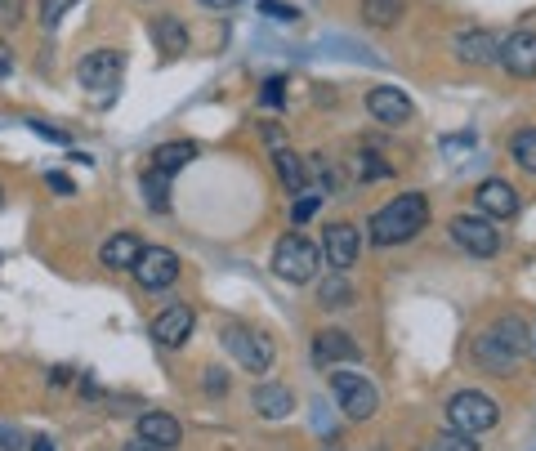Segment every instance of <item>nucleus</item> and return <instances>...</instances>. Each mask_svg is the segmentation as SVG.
I'll list each match as a JSON object with an SVG mask.
<instances>
[{"mask_svg": "<svg viewBox=\"0 0 536 451\" xmlns=\"http://www.w3.org/2000/svg\"><path fill=\"white\" fill-rule=\"evenodd\" d=\"M425 224H429V201L420 193H402V197L389 201L385 210L371 215L367 233H371L376 246H402V242H411V237L425 233Z\"/></svg>", "mask_w": 536, "mask_h": 451, "instance_id": "1", "label": "nucleus"}, {"mask_svg": "<svg viewBox=\"0 0 536 451\" xmlns=\"http://www.w3.org/2000/svg\"><path fill=\"white\" fill-rule=\"evenodd\" d=\"M528 326H523V318H501L496 326H487L483 335H478L474 344V358L483 362V367L492 371H514L519 367V358L528 353Z\"/></svg>", "mask_w": 536, "mask_h": 451, "instance_id": "2", "label": "nucleus"}, {"mask_svg": "<svg viewBox=\"0 0 536 451\" xmlns=\"http://www.w3.org/2000/svg\"><path fill=\"white\" fill-rule=\"evenodd\" d=\"M318 259H322V251L309 242V237L291 233V237H282V242H277L273 273L282 277V282H313V277H318Z\"/></svg>", "mask_w": 536, "mask_h": 451, "instance_id": "3", "label": "nucleus"}, {"mask_svg": "<svg viewBox=\"0 0 536 451\" xmlns=\"http://www.w3.org/2000/svg\"><path fill=\"white\" fill-rule=\"evenodd\" d=\"M496 420H501V407H496L492 398H483V393L465 389L456 393L452 402H447V425L461 429V434H487V429H496Z\"/></svg>", "mask_w": 536, "mask_h": 451, "instance_id": "4", "label": "nucleus"}, {"mask_svg": "<svg viewBox=\"0 0 536 451\" xmlns=\"http://www.w3.org/2000/svg\"><path fill=\"white\" fill-rule=\"evenodd\" d=\"M331 393H335V402L344 407V416H349V420H371V416H376V407H380L376 385H371L367 376H358V371H340V367H335Z\"/></svg>", "mask_w": 536, "mask_h": 451, "instance_id": "5", "label": "nucleus"}, {"mask_svg": "<svg viewBox=\"0 0 536 451\" xmlns=\"http://www.w3.org/2000/svg\"><path fill=\"white\" fill-rule=\"evenodd\" d=\"M130 273L143 291H166V286H175V277H179V255L166 251V246H143L139 259L130 264Z\"/></svg>", "mask_w": 536, "mask_h": 451, "instance_id": "6", "label": "nucleus"}, {"mask_svg": "<svg viewBox=\"0 0 536 451\" xmlns=\"http://www.w3.org/2000/svg\"><path fill=\"white\" fill-rule=\"evenodd\" d=\"M452 237H456L461 251L478 255V259H492L496 251H501V233L487 224V215H456L452 219Z\"/></svg>", "mask_w": 536, "mask_h": 451, "instance_id": "7", "label": "nucleus"}, {"mask_svg": "<svg viewBox=\"0 0 536 451\" xmlns=\"http://www.w3.org/2000/svg\"><path fill=\"white\" fill-rule=\"evenodd\" d=\"M224 344L233 349V358L242 362L246 371H268V362H273V344L264 340L260 331H251V326H224Z\"/></svg>", "mask_w": 536, "mask_h": 451, "instance_id": "8", "label": "nucleus"}, {"mask_svg": "<svg viewBox=\"0 0 536 451\" xmlns=\"http://www.w3.org/2000/svg\"><path fill=\"white\" fill-rule=\"evenodd\" d=\"M121 54L117 50H94V54H85L81 67H76V76H81V85L85 90H99V94H112L121 85Z\"/></svg>", "mask_w": 536, "mask_h": 451, "instance_id": "9", "label": "nucleus"}, {"mask_svg": "<svg viewBox=\"0 0 536 451\" xmlns=\"http://www.w3.org/2000/svg\"><path fill=\"white\" fill-rule=\"evenodd\" d=\"M496 63H501L514 81H532V76H536V36L532 32H514L510 41L501 45Z\"/></svg>", "mask_w": 536, "mask_h": 451, "instance_id": "10", "label": "nucleus"}, {"mask_svg": "<svg viewBox=\"0 0 536 451\" xmlns=\"http://www.w3.org/2000/svg\"><path fill=\"white\" fill-rule=\"evenodd\" d=\"M367 112L376 121H385V126H402V121H411V99L398 90V85H376V90H367Z\"/></svg>", "mask_w": 536, "mask_h": 451, "instance_id": "11", "label": "nucleus"}, {"mask_svg": "<svg viewBox=\"0 0 536 451\" xmlns=\"http://www.w3.org/2000/svg\"><path fill=\"white\" fill-rule=\"evenodd\" d=\"M322 255H327V264L335 273H344V268L358 259V228L353 224H331L327 233H322Z\"/></svg>", "mask_w": 536, "mask_h": 451, "instance_id": "12", "label": "nucleus"}, {"mask_svg": "<svg viewBox=\"0 0 536 451\" xmlns=\"http://www.w3.org/2000/svg\"><path fill=\"white\" fill-rule=\"evenodd\" d=\"M478 210H483L487 219H510V215H519V193H514L505 179H487V184H478Z\"/></svg>", "mask_w": 536, "mask_h": 451, "instance_id": "13", "label": "nucleus"}, {"mask_svg": "<svg viewBox=\"0 0 536 451\" xmlns=\"http://www.w3.org/2000/svg\"><path fill=\"white\" fill-rule=\"evenodd\" d=\"M358 358L362 349L344 331H318V340H313V362H322V367H340V362H358Z\"/></svg>", "mask_w": 536, "mask_h": 451, "instance_id": "14", "label": "nucleus"}, {"mask_svg": "<svg viewBox=\"0 0 536 451\" xmlns=\"http://www.w3.org/2000/svg\"><path fill=\"white\" fill-rule=\"evenodd\" d=\"M152 335H157V344H166V349H179V344L193 335V309H184V304H170V309L161 313L157 322H152Z\"/></svg>", "mask_w": 536, "mask_h": 451, "instance_id": "15", "label": "nucleus"}, {"mask_svg": "<svg viewBox=\"0 0 536 451\" xmlns=\"http://www.w3.org/2000/svg\"><path fill=\"white\" fill-rule=\"evenodd\" d=\"M139 438H148L152 447L170 451V447H179L184 429H179V420L170 416V411H143V416H139Z\"/></svg>", "mask_w": 536, "mask_h": 451, "instance_id": "16", "label": "nucleus"}, {"mask_svg": "<svg viewBox=\"0 0 536 451\" xmlns=\"http://www.w3.org/2000/svg\"><path fill=\"white\" fill-rule=\"evenodd\" d=\"M152 45L161 50V59H179V54L188 50V27L179 23L175 14L152 18Z\"/></svg>", "mask_w": 536, "mask_h": 451, "instance_id": "17", "label": "nucleus"}, {"mask_svg": "<svg viewBox=\"0 0 536 451\" xmlns=\"http://www.w3.org/2000/svg\"><path fill=\"white\" fill-rule=\"evenodd\" d=\"M496 54H501V41H496L492 32H483V27L456 36V59H465V63H496Z\"/></svg>", "mask_w": 536, "mask_h": 451, "instance_id": "18", "label": "nucleus"}, {"mask_svg": "<svg viewBox=\"0 0 536 451\" xmlns=\"http://www.w3.org/2000/svg\"><path fill=\"white\" fill-rule=\"evenodd\" d=\"M255 411H260L264 420H286L295 411V393L286 385H273V380H268V385L255 389Z\"/></svg>", "mask_w": 536, "mask_h": 451, "instance_id": "19", "label": "nucleus"}, {"mask_svg": "<svg viewBox=\"0 0 536 451\" xmlns=\"http://www.w3.org/2000/svg\"><path fill=\"white\" fill-rule=\"evenodd\" d=\"M188 161H197V143H188V139L161 143V148L152 152V170H161V175H175V170H184Z\"/></svg>", "mask_w": 536, "mask_h": 451, "instance_id": "20", "label": "nucleus"}, {"mask_svg": "<svg viewBox=\"0 0 536 451\" xmlns=\"http://www.w3.org/2000/svg\"><path fill=\"white\" fill-rule=\"evenodd\" d=\"M139 251H143L139 233H117V237L103 242V264L108 268H130L134 259H139Z\"/></svg>", "mask_w": 536, "mask_h": 451, "instance_id": "21", "label": "nucleus"}, {"mask_svg": "<svg viewBox=\"0 0 536 451\" xmlns=\"http://www.w3.org/2000/svg\"><path fill=\"white\" fill-rule=\"evenodd\" d=\"M277 179H282L291 193H304V184H309V166H304V157H295V152L277 148Z\"/></svg>", "mask_w": 536, "mask_h": 451, "instance_id": "22", "label": "nucleus"}, {"mask_svg": "<svg viewBox=\"0 0 536 451\" xmlns=\"http://www.w3.org/2000/svg\"><path fill=\"white\" fill-rule=\"evenodd\" d=\"M407 14V0H362V18L371 27H398Z\"/></svg>", "mask_w": 536, "mask_h": 451, "instance_id": "23", "label": "nucleus"}, {"mask_svg": "<svg viewBox=\"0 0 536 451\" xmlns=\"http://www.w3.org/2000/svg\"><path fill=\"white\" fill-rule=\"evenodd\" d=\"M143 197H148V206L157 210V215H166L170 210V188H166V175H161V170L143 175Z\"/></svg>", "mask_w": 536, "mask_h": 451, "instance_id": "24", "label": "nucleus"}, {"mask_svg": "<svg viewBox=\"0 0 536 451\" xmlns=\"http://www.w3.org/2000/svg\"><path fill=\"white\" fill-rule=\"evenodd\" d=\"M510 152H514V161H519L528 175H536V130H519V134H514Z\"/></svg>", "mask_w": 536, "mask_h": 451, "instance_id": "25", "label": "nucleus"}, {"mask_svg": "<svg viewBox=\"0 0 536 451\" xmlns=\"http://www.w3.org/2000/svg\"><path fill=\"white\" fill-rule=\"evenodd\" d=\"M349 300H353V291H349V282H344V273H331L327 282H322V304L335 309V304H349Z\"/></svg>", "mask_w": 536, "mask_h": 451, "instance_id": "26", "label": "nucleus"}, {"mask_svg": "<svg viewBox=\"0 0 536 451\" xmlns=\"http://www.w3.org/2000/svg\"><path fill=\"white\" fill-rule=\"evenodd\" d=\"M318 206H322L318 193H300V201L291 206V219H295V224H309V219L318 215Z\"/></svg>", "mask_w": 536, "mask_h": 451, "instance_id": "27", "label": "nucleus"}, {"mask_svg": "<svg viewBox=\"0 0 536 451\" xmlns=\"http://www.w3.org/2000/svg\"><path fill=\"white\" fill-rule=\"evenodd\" d=\"M434 451H474V438L461 434V429H452V434H443V438H438Z\"/></svg>", "mask_w": 536, "mask_h": 451, "instance_id": "28", "label": "nucleus"}, {"mask_svg": "<svg viewBox=\"0 0 536 451\" xmlns=\"http://www.w3.org/2000/svg\"><path fill=\"white\" fill-rule=\"evenodd\" d=\"M72 5H76V0H41V23H45V27H54Z\"/></svg>", "mask_w": 536, "mask_h": 451, "instance_id": "29", "label": "nucleus"}, {"mask_svg": "<svg viewBox=\"0 0 536 451\" xmlns=\"http://www.w3.org/2000/svg\"><path fill=\"white\" fill-rule=\"evenodd\" d=\"M23 23V0H0V27Z\"/></svg>", "mask_w": 536, "mask_h": 451, "instance_id": "30", "label": "nucleus"}, {"mask_svg": "<svg viewBox=\"0 0 536 451\" xmlns=\"http://www.w3.org/2000/svg\"><path fill=\"white\" fill-rule=\"evenodd\" d=\"M260 14H264V18H286V23H291L295 9L282 5V0H260Z\"/></svg>", "mask_w": 536, "mask_h": 451, "instance_id": "31", "label": "nucleus"}, {"mask_svg": "<svg viewBox=\"0 0 536 451\" xmlns=\"http://www.w3.org/2000/svg\"><path fill=\"white\" fill-rule=\"evenodd\" d=\"M282 90H286V81H282V76H273V81H264L260 99H264V103H273V108H277V103H282V99H286V94H282Z\"/></svg>", "mask_w": 536, "mask_h": 451, "instance_id": "32", "label": "nucleus"}, {"mask_svg": "<svg viewBox=\"0 0 536 451\" xmlns=\"http://www.w3.org/2000/svg\"><path fill=\"white\" fill-rule=\"evenodd\" d=\"M23 447H27V438L18 434V429L0 425V451H23Z\"/></svg>", "mask_w": 536, "mask_h": 451, "instance_id": "33", "label": "nucleus"}, {"mask_svg": "<svg viewBox=\"0 0 536 451\" xmlns=\"http://www.w3.org/2000/svg\"><path fill=\"white\" fill-rule=\"evenodd\" d=\"M27 126L41 134V139H50V143H67V130H59V126H45V121H27Z\"/></svg>", "mask_w": 536, "mask_h": 451, "instance_id": "34", "label": "nucleus"}, {"mask_svg": "<svg viewBox=\"0 0 536 451\" xmlns=\"http://www.w3.org/2000/svg\"><path fill=\"white\" fill-rule=\"evenodd\" d=\"M389 175H394V170H389L385 161H371V157L362 161V179H389Z\"/></svg>", "mask_w": 536, "mask_h": 451, "instance_id": "35", "label": "nucleus"}, {"mask_svg": "<svg viewBox=\"0 0 536 451\" xmlns=\"http://www.w3.org/2000/svg\"><path fill=\"white\" fill-rule=\"evenodd\" d=\"M206 389H210V393H224V371H219V367L206 371Z\"/></svg>", "mask_w": 536, "mask_h": 451, "instance_id": "36", "label": "nucleus"}, {"mask_svg": "<svg viewBox=\"0 0 536 451\" xmlns=\"http://www.w3.org/2000/svg\"><path fill=\"white\" fill-rule=\"evenodd\" d=\"M14 72V54H9V45H0V81Z\"/></svg>", "mask_w": 536, "mask_h": 451, "instance_id": "37", "label": "nucleus"}, {"mask_svg": "<svg viewBox=\"0 0 536 451\" xmlns=\"http://www.w3.org/2000/svg\"><path fill=\"white\" fill-rule=\"evenodd\" d=\"M45 184H50L54 193H72V179H67V175H50V179H45Z\"/></svg>", "mask_w": 536, "mask_h": 451, "instance_id": "38", "label": "nucleus"}, {"mask_svg": "<svg viewBox=\"0 0 536 451\" xmlns=\"http://www.w3.org/2000/svg\"><path fill=\"white\" fill-rule=\"evenodd\" d=\"M264 143H273V148L282 143V126H277V121H268V126H264Z\"/></svg>", "mask_w": 536, "mask_h": 451, "instance_id": "39", "label": "nucleus"}, {"mask_svg": "<svg viewBox=\"0 0 536 451\" xmlns=\"http://www.w3.org/2000/svg\"><path fill=\"white\" fill-rule=\"evenodd\" d=\"M32 451H59V447H54V438H32Z\"/></svg>", "mask_w": 536, "mask_h": 451, "instance_id": "40", "label": "nucleus"}, {"mask_svg": "<svg viewBox=\"0 0 536 451\" xmlns=\"http://www.w3.org/2000/svg\"><path fill=\"white\" fill-rule=\"evenodd\" d=\"M201 5H206V9H233L237 0H201Z\"/></svg>", "mask_w": 536, "mask_h": 451, "instance_id": "41", "label": "nucleus"}, {"mask_svg": "<svg viewBox=\"0 0 536 451\" xmlns=\"http://www.w3.org/2000/svg\"><path fill=\"white\" fill-rule=\"evenodd\" d=\"M126 451H161V447H152V443H148V438H139V443H130Z\"/></svg>", "mask_w": 536, "mask_h": 451, "instance_id": "42", "label": "nucleus"}, {"mask_svg": "<svg viewBox=\"0 0 536 451\" xmlns=\"http://www.w3.org/2000/svg\"><path fill=\"white\" fill-rule=\"evenodd\" d=\"M0 206H5V188H0Z\"/></svg>", "mask_w": 536, "mask_h": 451, "instance_id": "43", "label": "nucleus"}]
</instances>
